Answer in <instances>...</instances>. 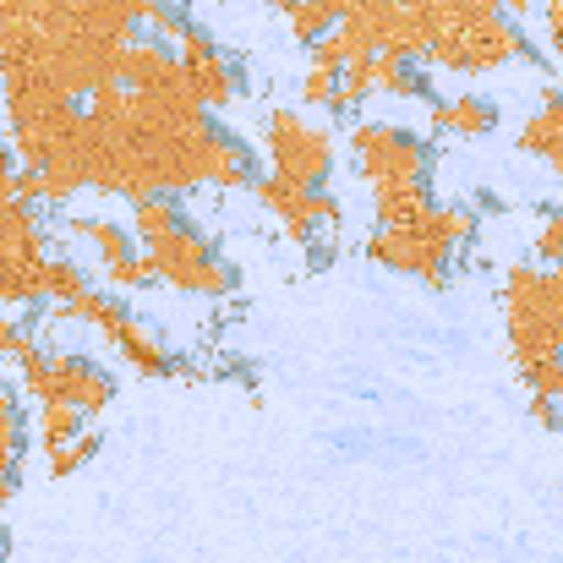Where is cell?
Wrapping results in <instances>:
<instances>
[{
    "label": "cell",
    "mask_w": 563,
    "mask_h": 563,
    "mask_svg": "<svg viewBox=\"0 0 563 563\" xmlns=\"http://www.w3.org/2000/svg\"><path fill=\"white\" fill-rule=\"evenodd\" d=\"M351 154H356L373 191L427 187V170H432V148L421 143V132H405V126H388V121H362L351 132Z\"/></svg>",
    "instance_id": "obj_7"
},
{
    "label": "cell",
    "mask_w": 563,
    "mask_h": 563,
    "mask_svg": "<svg viewBox=\"0 0 563 563\" xmlns=\"http://www.w3.org/2000/svg\"><path fill=\"white\" fill-rule=\"evenodd\" d=\"M345 66H351V55H345V38H340V33H329V38H318V44H312V71L340 77Z\"/></svg>",
    "instance_id": "obj_28"
},
{
    "label": "cell",
    "mask_w": 563,
    "mask_h": 563,
    "mask_svg": "<svg viewBox=\"0 0 563 563\" xmlns=\"http://www.w3.org/2000/svg\"><path fill=\"white\" fill-rule=\"evenodd\" d=\"M88 329H99V334L115 345V356H121L132 373H143V377L191 373V367H181V356L159 340V329H154V323H143V318H137L132 307H121L115 296H104V307H99V318H93Z\"/></svg>",
    "instance_id": "obj_9"
},
{
    "label": "cell",
    "mask_w": 563,
    "mask_h": 563,
    "mask_svg": "<svg viewBox=\"0 0 563 563\" xmlns=\"http://www.w3.org/2000/svg\"><path fill=\"white\" fill-rule=\"evenodd\" d=\"M176 5H187V0H176Z\"/></svg>",
    "instance_id": "obj_34"
},
{
    "label": "cell",
    "mask_w": 563,
    "mask_h": 563,
    "mask_svg": "<svg viewBox=\"0 0 563 563\" xmlns=\"http://www.w3.org/2000/svg\"><path fill=\"white\" fill-rule=\"evenodd\" d=\"M421 60L438 66V71H465L471 77V71H493L504 60H537V55H531V38L509 16H476L465 27L432 33V44H427Z\"/></svg>",
    "instance_id": "obj_6"
},
{
    "label": "cell",
    "mask_w": 563,
    "mask_h": 563,
    "mask_svg": "<svg viewBox=\"0 0 563 563\" xmlns=\"http://www.w3.org/2000/svg\"><path fill=\"white\" fill-rule=\"evenodd\" d=\"M16 170V154H11V137H0V176Z\"/></svg>",
    "instance_id": "obj_31"
},
{
    "label": "cell",
    "mask_w": 563,
    "mask_h": 563,
    "mask_svg": "<svg viewBox=\"0 0 563 563\" xmlns=\"http://www.w3.org/2000/svg\"><path fill=\"white\" fill-rule=\"evenodd\" d=\"M498 126V104L487 93H454V99H432V132H454V137H487Z\"/></svg>",
    "instance_id": "obj_13"
},
{
    "label": "cell",
    "mask_w": 563,
    "mask_h": 563,
    "mask_svg": "<svg viewBox=\"0 0 563 563\" xmlns=\"http://www.w3.org/2000/svg\"><path fill=\"white\" fill-rule=\"evenodd\" d=\"M187 224V208L176 202V197H143V202H132V235H137V246H154V241H165V235H176Z\"/></svg>",
    "instance_id": "obj_16"
},
{
    "label": "cell",
    "mask_w": 563,
    "mask_h": 563,
    "mask_svg": "<svg viewBox=\"0 0 563 563\" xmlns=\"http://www.w3.org/2000/svg\"><path fill=\"white\" fill-rule=\"evenodd\" d=\"M263 148H268V176H285L296 187L323 191L334 176V132L329 126H312L307 115L296 110H268L263 121Z\"/></svg>",
    "instance_id": "obj_5"
},
{
    "label": "cell",
    "mask_w": 563,
    "mask_h": 563,
    "mask_svg": "<svg viewBox=\"0 0 563 563\" xmlns=\"http://www.w3.org/2000/svg\"><path fill=\"white\" fill-rule=\"evenodd\" d=\"M373 93V55H362V60H351L345 71H340V99L345 104H362Z\"/></svg>",
    "instance_id": "obj_26"
},
{
    "label": "cell",
    "mask_w": 563,
    "mask_h": 563,
    "mask_svg": "<svg viewBox=\"0 0 563 563\" xmlns=\"http://www.w3.org/2000/svg\"><path fill=\"white\" fill-rule=\"evenodd\" d=\"M257 202L279 219V230L301 246H312L323 230H340V197L334 191H312V187H296L285 176H257Z\"/></svg>",
    "instance_id": "obj_10"
},
{
    "label": "cell",
    "mask_w": 563,
    "mask_h": 563,
    "mask_svg": "<svg viewBox=\"0 0 563 563\" xmlns=\"http://www.w3.org/2000/svg\"><path fill=\"white\" fill-rule=\"evenodd\" d=\"M176 60H181V77H187L191 99L213 115V110H230L235 99H241V88H246V71L213 44V33L208 27H197L187 22V33L176 38Z\"/></svg>",
    "instance_id": "obj_8"
},
{
    "label": "cell",
    "mask_w": 563,
    "mask_h": 563,
    "mask_svg": "<svg viewBox=\"0 0 563 563\" xmlns=\"http://www.w3.org/2000/svg\"><path fill=\"white\" fill-rule=\"evenodd\" d=\"M143 268H148V279H159V285H170V290H181V296H202V301L235 296V268L213 252V241H208L191 219L176 235L143 246Z\"/></svg>",
    "instance_id": "obj_3"
},
{
    "label": "cell",
    "mask_w": 563,
    "mask_h": 563,
    "mask_svg": "<svg viewBox=\"0 0 563 563\" xmlns=\"http://www.w3.org/2000/svg\"><path fill=\"white\" fill-rule=\"evenodd\" d=\"M504 323H509V351H515L520 367L563 356V274H542L531 263L509 268Z\"/></svg>",
    "instance_id": "obj_2"
},
{
    "label": "cell",
    "mask_w": 563,
    "mask_h": 563,
    "mask_svg": "<svg viewBox=\"0 0 563 563\" xmlns=\"http://www.w3.org/2000/svg\"><path fill=\"white\" fill-rule=\"evenodd\" d=\"M143 27H148L159 44H176V38L187 33V5H176V0H148V5H143Z\"/></svg>",
    "instance_id": "obj_22"
},
{
    "label": "cell",
    "mask_w": 563,
    "mask_h": 563,
    "mask_svg": "<svg viewBox=\"0 0 563 563\" xmlns=\"http://www.w3.org/2000/svg\"><path fill=\"white\" fill-rule=\"evenodd\" d=\"M476 235V213L471 208H454V202H432L421 219L410 224H383L367 235V257L383 263L388 274H405V279H421L432 290L449 285V268H454V252Z\"/></svg>",
    "instance_id": "obj_1"
},
{
    "label": "cell",
    "mask_w": 563,
    "mask_h": 563,
    "mask_svg": "<svg viewBox=\"0 0 563 563\" xmlns=\"http://www.w3.org/2000/svg\"><path fill=\"white\" fill-rule=\"evenodd\" d=\"M531 416H537L548 432H563V410H559V405H548V399H531Z\"/></svg>",
    "instance_id": "obj_29"
},
{
    "label": "cell",
    "mask_w": 563,
    "mask_h": 563,
    "mask_svg": "<svg viewBox=\"0 0 563 563\" xmlns=\"http://www.w3.org/2000/svg\"><path fill=\"white\" fill-rule=\"evenodd\" d=\"M432 208V191L427 187H388V191H373V213L377 224H410Z\"/></svg>",
    "instance_id": "obj_20"
},
{
    "label": "cell",
    "mask_w": 563,
    "mask_h": 563,
    "mask_svg": "<svg viewBox=\"0 0 563 563\" xmlns=\"http://www.w3.org/2000/svg\"><path fill=\"white\" fill-rule=\"evenodd\" d=\"M268 5H274L279 16H290V11H296V0H268Z\"/></svg>",
    "instance_id": "obj_32"
},
{
    "label": "cell",
    "mask_w": 563,
    "mask_h": 563,
    "mask_svg": "<svg viewBox=\"0 0 563 563\" xmlns=\"http://www.w3.org/2000/svg\"><path fill=\"white\" fill-rule=\"evenodd\" d=\"M301 104H312V110H351L345 99H340V77H329V71H307V82H301Z\"/></svg>",
    "instance_id": "obj_25"
},
{
    "label": "cell",
    "mask_w": 563,
    "mask_h": 563,
    "mask_svg": "<svg viewBox=\"0 0 563 563\" xmlns=\"http://www.w3.org/2000/svg\"><path fill=\"white\" fill-rule=\"evenodd\" d=\"M520 148H526V154H537V159H559L563 154V93L548 88L542 110L520 126Z\"/></svg>",
    "instance_id": "obj_17"
},
{
    "label": "cell",
    "mask_w": 563,
    "mask_h": 563,
    "mask_svg": "<svg viewBox=\"0 0 563 563\" xmlns=\"http://www.w3.org/2000/svg\"><path fill=\"white\" fill-rule=\"evenodd\" d=\"M537 257L553 263V274H563V208L542 219V230H537Z\"/></svg>",
    "instance_id": "obj_27"
},
{
    "label": "cell",
    "mask_w": 563,
    "mask_h": 563,
    "mask_svg": "<svg viewBox=\"0 0 563 563\" xmlns=\"http://www.w3.org/2000/svg\"><path fill=\"white\" fill-rule=\"evenodd\" d=\"M0 563H5V531H0Z\"/></svg>",
    "instance_id": "obj_33"
},
{
    "label": "cell",
    "mask_w": 563,
    "mask_h": 563,
    "mask_svg": "<svg viewBox=\"0 0 563 563\" xmlns=\"http://www.w3.org/2000/svg\"><path fill=\"white\" fill-rule=\"evenodd\" d=\"M520 377L531 383V399H548L563 410V356L553 362H537V367H520Z\"/></svg>",
    "instance_id": "obj_24"
},
{
    "label": "cell",
    "mask_w": 563,
    "mask_h": 563,
    "mask_svg": "<svg viewBox=\"0 0 563 563\" xmlns=\"http://www.w3.org/2000/svg\"><path fill=\"white\" fill-rule=\"evenodd\" d=\"M38 301H44V263H27V257L0 246V307L27 312Z\"/></svg>",
    "instance_id": "obj_15"
},
{
    "label": "cell",
    "mask_w": 563,
    "mask_h": 563,
    "mask_svg": "<svg viewBox=\"0 0 563 563\" xmlns=\"http://www.w3.org/2000/svg\"><path fill=\"white\" fill-rule=\"evenodd\" d=\"M33 421H38V449H44V454H55L60 443H71L77 432H88V421H82L71 405H38Z\"/></svg>",
    "instance_id": "obj_21"
},
{
    "label": "cell",
    "mask_w": 563,
    "mask_h": 563,
    "mask_svg": "<svg viewBox=\"0 0 563 563\" xmlns=\"http://www.w3.org/2000/svg\"><path fill=\"white\" fill-rule=\"evenodd\" d=\"M82 290H93V274H88L77 257H49V263H44V301H55V312L71 307Z\"/></svg>",
    "instance_id": "obj_19"
},
{
    "label": "cell",
    "mask_w": 563,
    "mask_h": 563,
    "mask_svg": "<svg viewBox=\"0 0 563 563\" xmlns=\"http://www.w3.org/2000/svg\"><path fill=\"white\" fill-rule=\"evenodd\" d=\"M93 449H99V432L88 427V432H77L71 443H60L55 454H44V471H49V476H71L77 465H88V460H93Z\"/></svg>",
    "instance_id": "obj_23"
},
{
    "label": "cell",
    "mask_w": 563,
    "mask_h": 563,
    "mask_svg": "<svg viewBox=\"0 0 563 563\" xmlns=\"http://www.w3.org/2000/svg\"><path fill=\"white\" fill-rule=\"evenodd\" d=\"M16 373H22V388H27L33 405H71L82 421L99 416L115 399V377L104 373L93 356H82V351H55V356L38 351Z\"/></svg>",
    "instance_id": "obj_4"
},
{
    "label": "cell",
    "mask_w": 563,
    "mask_h": 563,
    "mask_svg": "<svg viewBox=\"0 0 563 563\" xmlns=\"http://www.w3.org/2000/svg\"><path fill=\"white\" fill-rule=\"evenodd\" d=\"M0 367H5V362H0Z\"/></svg>",
    "instance_id": "obj_35"
},
{
    "label": "cell",
    "mask_w": 563,
    "mask_h": 563,
    "mask_svg": "<svg viewBox=\"0 0 563 563\" xmlns=\"http://www.w3.org/2000/svg\"><path fill=\"white\" fill-rule=\"evenodd\" d=\"M373 93L388 99H427V71L399 55H373Z\"/></svg>",
    "instance_id": "obj_18"
},
{
    "label": "cell",
    "mask_w": 563,
    "mask_h": 563,
    "mask_svg": "<svg viewBox=\"0 0 563 563\" xmlns=\"http://www.w3.org/2000/svg\"><path fill=\"white\" fill-rule=\"evenodd\" d=\"M71 235H82L93 252H99V274L110 290H143L148 285V268H143V246L126 224L115 219H99V213H71L66 219Z\"/></svg>",
    "instance_id": "obj_11"
},
{
    "label": "cell",
    "mask_w": 563,
    "mask_h": 563,
    "mask_svg": "<svg viewBox=\"0 0 563 563\" xmlns=\"http://www.w3.org/2000/svg\"><path fill=\"white\" fill-rule=\"evenodd\" d=\"M22 449H27V427H22V405H16V388L0 383V509L11 504L16 493V465H22Z\"/></svg>",
    "instance_id": "obj_14"
},
{
    "label": "cell",
    "mask_w": 563,
    "mask_h": 563,
    "mask_svg": "<svg viewBox=\"0 0 563 563\" xmlns=\"http://www.w3.org/2000/svg\"><path fill=\"white\" fill-rule=\"evenodd\" d=\"M504 11H509V22H520V16L537 11V0H504Z\"/></svg>",
    "instance_id": "obj_30"
},
{
    "label": "cell",
    "mask_w": 563,
    "mask_h": 563,
    "mask_svg": "<svg viewBox=\"0 0 563 563\" xmlns=\"http://www.w3.org/2000/svg\"><path fill=\"white\" fill-rule=\"evenodd\" d=\"M121 88H132V93H170V88H187L176 49L159 44V38H132V44L121 49Z\"/></svg>",
    "instance_id": "obj_12"
}]
</instances>
